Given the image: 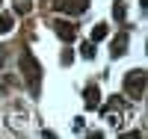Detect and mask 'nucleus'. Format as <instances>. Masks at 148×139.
I'll use <instances>...</instances> for the list:
<instances>
[{
    "instance_id": "7",
    "label": "nucleus",
    "mask_w": 148,
    "mask_h": 139,
    "mask_svg": "<svg viewBox=\"0 0 148 139\" xmlns=\"http://www.w3.org/2000/svg\"><path fill=\"white\" fill-rule=\"evenodd\" d=\"M12 27H15V18H12L9 12H0V36L12 33Z\"/></svg>"
},
{
    "instance_id": "8",
    "label": "nucleus",
    "mask_w": 148,
    "mask_h": 139,
    "mask_svg": "<svg viewBox=\"0 0 148 139\" xmlns=\"http://www.w3.org/2000/svg\"><path fill=\"white\" fill-rule=\"evenodd\" d=\"M101 39H107V24H95L92 27V42H101Z\"/></svg>"
},
{
    "instance_id": "5",
    "label": "nucleus",
    "mask_w": 148,
    "mask_h": 139,
    "mask_svg": "<svg viewBox=\"0 0 148 139\" xmlns=\"http://www.w3.org/2000/svg\"><path fill=\"white\" fill-rule=\"evenodd\" d=\"M83 101H86V110H98L101 107V92H98V86H86Z\"/></svg>"
},
{
    "instance_id": "9",
    "label": "nucleus",
    "mask_w": 148,
    "mask_h": 139,
    "mask_svg": "<svg viewBox=\"0 0 148 139\" xmlns=\"http://www.w3.org/2000/svg\"><path fill=\"white\" fill-rule=\"evenodd\" d=\"M113 18H116V21H125V18H127L125 3H113Z\"/></svg>"
},
{
    "instance_id": "13",
    "label": "nucleus",
    "mask_w": 148,
    "mask_h": 139,
    "mask_svg": "<svg viewBox=\"0 0 148 139\" xmlns=\"http://www.w3.org/2000/svg\"><path fill=\"white\" fill-rule=\"evenodd\" d=\"M0 3H3V0H0Z\"/></svg>"
},
{
    "instance_id": "6",
    "label": "nucleus",
    "mask_w": 148,
    "mask_h": 139,
    "mask_svg": "<svg viewBox=\"0 0 148 139\" xmlns=\"http://www.w3.org/2000/svg\"><path fill=\"white\" fill-rule=\"evenodd\" d=\"M110 53H113L116 59L127 53V33H119V36H116V39H113V50H110Z\"/></svg>"
},
{
    "instance_id": "10",
    "label": "nucleus",
    "mask_w": 148,
    "mask_h": 139,
    "mask_svg": "<svg viewBox=\"0 0 148 139\" xmlns=\"http://www.w3.org/2000/svg\"><path fill=\"white\" fill-rule=\"evenodd\" d=\"M80 53H83L86 59H92V56H95V42H83V47H80Z\"/></svg>"
},
{
    "instance_id": "3",
    "label": "nucleus",
    "mask_w": 148,
    "mask_h": 139,
    "mask_svg": "<svg viewBox=\"0 0 148 139\" xmlns=\"http://www.w3.org/2000/svg\"><path fill=\"white\" fill-rule=\"evenodd\" d=\"M89 0H53V9L56 12H68V15H83Z\"/></svg>"
},
{
    "instance_id": "2",
    "label": "nucleus",
    "mask_w": 148,
    "mask_h": 139,
    "mask_svg": "<svg viewBox=\"0 0 148 139\" xmlns=\"http://www.w3.org/2000/svg\"><path fill=\"white\" fill-rule=\"evenodd\" d=\"M145 83H148V74H145V71H139V68L127 71V74H125V95L133 98V101H139L142 92H145Z\"/></svg>"
},
{
    "instance_id": "4",
    "label": "nucleus",
    "mask_w": 148,
    "mask_h": 139,
    "mask_svg": "<svg viewBox=\"0 0 148 139\" xmlns=\"http://www.w3.org/2000/svg\"><path fill=\"white\" fill-rule=\"evenodd\" d=\"M53 33L62 42H74V39H77V27H74L71 21H53Z\"/></svg>"
},
{
    "instance_id": "12",
    "label": "nucleus",
    "mask_w": 148,
    "mask_h": 139,
    "mask_svg": "<svg viewBox=\"0 0 148 139\" xmlns=\"http://www.w3.org/2000/svg\"><path fill=\"white\" fill-rule=\"evenodd\" d=\"M71 59H74V53H71V50H65V53H62V65H71Z\"/></svg>"
},
{
    "instance_id": "11",
    "label": "nucleus",
    "mask_w": 148,
    "mask_h": 139,
    "mask_svg": "<svg viewBox=\"0 0 148 139\" xmlns=\"http://www.w3.org/2000/svg\"><path fill=\"white\" fill-rule=\"evenodd\" d=\"M15 12L27 15V12H30V0H15Z\"/></svg>"
},
{
    "instance_id": "1",
    "label": "nucleus",
    "mask_w": 148,
    "mask_h": 139,
    "mask_svg": "<svg viewBox=\"0 0 148 139\" xmlns=\"http://www.w3.org/2000/svg\"><path fill=\"white\" fill-rule=\"evenodd\" d=\"M21 71H24V80L30 86V95H39V86H42V68L36 62L33 53H24L21 56Z\"/></svg>"
}]
</instances>
